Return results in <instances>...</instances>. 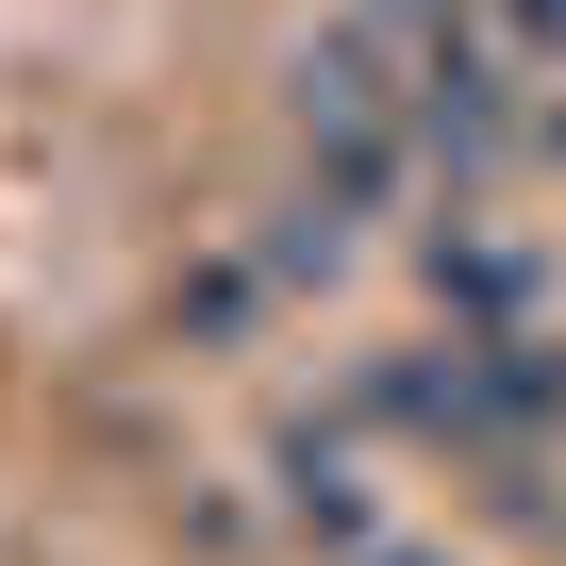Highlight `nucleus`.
<instances>
[{
    "mask_svg": "<svg viewBox=\"0 0 566 566\" xmlns=\"http://www.w3.org/2000/svg\"><path fill=\"white\" fill-rule=\"evenodd\" d=\"M433 301H450V334H533L549 250H533L516 217H433Z\"/></svg>",
    "mask_w": 566,
    "mask_h": 566,
    "instance_id": "2",
    "label": "nucleus"
},
{
    "mask_svg": "<svg viewBox=\"0 0 566 566\" xmlns=\"http://www.w3.org/2000/svg\"><path fill=\"white\" fill-rule=\"evenodd\" d=\"M266 483H283V516H301L334 566L384 533V483H367V417H350V400H334V417H283V433H266Z\"/></svg>",
    "mask_w": 566,
    "mask_h": 566,
    "instance_id": "1",
    "label": "nucleus"
},
{
    "mask_svg": "<svg viewBox=\"0 0 566 566\" xmlns=\"http://www.w3.org/2000/svg\"><path fill=\"white\" fill-rule=\"evenodd\" d=\"M350 566H450V549H400V533H367V549H350Z\"/></svg>",
    "mask_w": 566,
    "mask_h": 566,
    "instance_id": "4",
    "label": "nucleus"
},
{
    "mask_svg": "<svg viewBox=\"0 0 566 566\" xmlns=\"http://www.w3.org/2000/svg\"><path fill=\"white\" fill-rule=\"evenodd\" d=\"M250 266H266V283H350V200H334V184H283L266 233H250Z\"/></svg>",
    "mask_w": 566,
    "mask_h": 566,
    "instance_id": "3",
    "label": "nucleus"
}]
</instances>
